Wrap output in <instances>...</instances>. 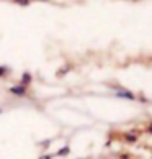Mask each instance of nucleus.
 <instances>
[{"mask_svg": "<svg viewBox=\"0 0 152 159\" xmlns=\"http://www.w3.org/2000/svg\"><path fill=\"white\" fill-rule=\"evenodd\" d=\"M67 152H69V148H62L59 152H57V154H59V156H64V154H67Z\"/></svg>", "mask_w": 152, "mask_h": 159, "instance_id": "1", "label": "nucleus"}, {"mask_svg": "<svg viewBox=\"0 0 152 159\" xmlns=\"http://www.w3.org/2000/svg\"><path fill=\"white\" fill-rule=\"evenodd\" d=\"M13 92H15V93H23V92H25V90H23L21 87H18V89H16V87H15V89H13Z\"/></svg>", "mask_w": 152, "mask_h": 159, "instance_id": "2", "label": "nucleus"}, {"mask_svg": "<svg viewBox=\"0 0 152 159\" xmlns=\"http://www.w3.org/2000/svg\"><path fill=\"white\" fill-rule=\"evenodd\" d=\"M39 159H51V156H43V157H39Z\"/></svg>", "mask_w": 152, "mask_h": 159, "instance_id": "3", "label": "nucleus"}]
</instances>
